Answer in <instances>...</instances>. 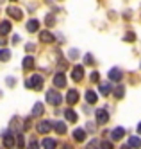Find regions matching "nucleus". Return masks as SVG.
Returning <instances> with one entry per match:
<instances>
[{"mask_svg": "<svg viewBox=\"0 0 141 149\" xmlns=\"http://www.w3.org/2000/svg\"><path fill=\"white\" fill-rule=\"evenodd\" d=\"M98 90H100V93L105 97V95H109V92H111V84H109V83H100Z\"/></svg>", "mask_w": 141, "mask_h": 149, "instance_id": "19", "label": "nucleus"}, {"mask_svg": "<svg viewBox=\"0 0 141 149\" xmlns=\"http://www.w3.org/2000/svg\"><path fill=\"white\" fill-rule=\"evenodd\" d=\"M13 43H14V45H16V43H20V36H18V34H14V36H13Z\"/></svg>", "mask_w": 141, "mask_h": 149, "instance_id": "36", "label": "nucleus"}, {"mask_svg": "<svg viewBox=\"0 0 141 149\" xmlns=\"http://www.w3.org/2000/svg\"><path fill=\"white\" fill-rule=\"evenodd\" d=\"M72 79H73L75 83H79V81L84 79V68H82L80 65H75V67L72 68Z\"/></svg>", "mask_w": 141, "mask_h": 149, "instance_id": "3", "label": "nucleus"}, {"mask_svg": "<svg viewBox=\"0 0 141 149\" xmlns=\"http://www.w3.org/2000/svg\"><path fill=\"white\" fill-rule=\"evenodd\" d=\"M111 136H113V140H122V138L125 136V130L123 127H114V130L111 131Z\"/></svg>", "mask_w": 141, "mask_h": 149, "instance_id": "14", "label": "nucleus"}, {"mask_svg": "<svg viewBox=\"0 0 141 149\" xmlns=\"http://www.w3.org/2000/svg\"><path fill=\"white\" fill-rule=\"evenodd\" d=\"M11 2H16V0H11Z\"/></svg>", "mask_w": 141, "mask_h": 149, "instance_id": "42", "label": "nucleus"}, {"mask_svg": "<svg viewBox=\"0 0 141 149\" xmlns=\"http://www.w3.org/2000/svg\"><path fill=\"white\" fill-rule=\"evenodd\" d=\"M11 33V22H7V20H4V22H0V36H6Z\"/></svg>", "mask_w": 141, "mask_h": 149, "instance_id": "15", "label": "nucleus"}, {"mask_svg": "<svg viewBox=\"0 0 141 149\" xmlns=\"http://www.w3.org/2000/svg\"><path fill=\"white\" fill-rule=\"evenodd\" d=\"M25 86L27 88H32V90H43V77L39 76V74H34L32 77H29L27 81H25Z\"/></svg>", "mask_w": 141, "mask_h": 149, "instance_id": "1", "label": "nucleus"}, {"mask_svg": "<svg viewBox=\"0 0 141 149\" xmlns=\"http://www.w3.org/2000/svg\"><path fill=\"white\" fill-rule=\"evenodd\" d=\"M41 113H43V104H41V102H36L34 108H32V115H34V117H39Z\"/></svg>", "mask_w": 141, "mask_h": 149, "instance_id": "24", "label": "nucleus"}, {"mask_svg": "<svg viewBox=\"0 0 141 149\" xmlns=\"http://www.w3.org/2000/svg\"><path fill=\"white\" fill-rule=\"evenodd\" d=\"M25 49L30 52V50H34V45H32V43H27V47H25Z\"/></svg>", "mask_w": 141, "mask_h": 149, "instance_id": "37", "label": "nucleus"}, {"mask_svg": "<svg viewBox=\"0 0 141 149\" xmlns=\"http://www.w3.org/2000/svg\"><path fill=\"white\" fill-rule=\"evenodd\" d=\"M21 67H23V70H30L32 67H34V59H32L30 56H27L23 59V63H21Z\"/></svg>", "mask_w": 141, "mask_h": 149, "instance_id": "20", "label": "nucleus"}, {"mask_svg": "<svg viewBox=\"0 0 141 149\" xmlns=\"http://www.w3.org/2000/svg\"><path fill=\"white\" fill-rule=\"evenodd\" d=\"M64 117H66V120H68V122H77V113H75L72 108L64 110Z\"/></svg>", "mask_w": 141, "mask_h": 149, "instance_id": "16", "label": "nucleus"}, {"mask_svg": "<svg viewBox=\"0 0 141 149\" xmlns=\"http://www.w3.org/2000/svg\"><path fill=\"white\" fill-rule=\"evenodd\" d=\"M122 77H123V72H122L120 68H111V70H109V79H111V81L120 83Z\"/></svg>", "mask_w": 141, "mask_h": 149, "instance_id": "9", "label": "nucleus"}, {"mask_svg": "<svg viewBox=\"0 0 141 149\" xmlns=\"http://www.w3.org/2000/svg\"><path fill=\"white\" fill-rule=\"evenodd\" d=\"M61 149H73V147H72V146H70V144H64V146H63V147H61Z\"/></svg>", "mask_w": 141, "mask_h": 149, "instance_id": "39", "label": "nucleus"}, {"mask_svg": "<svg viewBox=\"0 0 141 149\" xmlns=\"http://www.w3.org/2000/svg\"><path fill=\"white\" fill-rule=\"evenodd\" d=\"M27 149H39V146H38L36 140H30V144L27 146Z\"/></svg>", "mask_w": 141, "mask_h": 149, "instance_id": "33", "label": "nucleus"}, {"mask_svg": "<svg viewBox=\"0 0 141 149\" xmlns=\"http://www.w3.org/2000/svg\"><path fill=\"white\" fill-rule=\"evenodd\" d=\"M39 40L43 41V43H52L56 38H54V34L50 33V31H41V33H39Z\"/></svg>", "mask_w": 141, "mask_h": 149, "instance_id": "11", "label": "nucleus"}, {"mask_svg": "<svg viewBox=\"0 0 141 149\" xmlns=\"http://www.w3.org/2000/svg\"><path fill=\"white\" fill-rule=\"evenodd\" d=\"M98 147H100V142H98V140H89L88 149H98Z\"/></svg>", "mask_w": 141, "mask_h": 149, "instance_id": "28", "label": "nucleus"}, {"mask_svg": "<svg viewBox=\"0 0 141 149\" xmlns=\"http://www.w3.org/2000/svg\"><path fill=\"white\" fill-rule=\"evenodd\" d=\"M79 101V92L77 90H68V93H66V102L68 104H75Z\"/></svg>", "mask_w": 141, "mask_h": 149, "instance_id": "13", "label": "nucleus"}, {"mask_svg": "<svg viewBox=\"0 0 141 149\" xmlns=\"http://www.w3.org/2000/svg\"><path fill=\"white\" fill-rule=\"evenodd\" d=\"M129 146L134 147V149H139V147H141V140H139V136H131V138H129Z\"/></svg>", "mask_w": 141, "mask_h": 149, "instance_id": "23", "label": "nucleus"}, {"mask_svg": "<svg viewBox=\"0 0 141 149\" xmlns=\"http://www.w3.org/2000/svg\"><path fill=\"white\" fill-rule=\"evenodd\" d=\"M96 99H98V97H96V93H95L93 90H88V92H86V101H88L89 104H95Z\"/></svg>", "mask_w": 141, "mask_h": 149, "instance_id": "21", "label": "nucleus"}, {"mask_svg": "<svg viewBox=\"0 0 141 149\" xmlns=\"http://www.w3.org/2000/svg\"><path fill=\"white\" fill-rule=\"evenodd\" d=\"M41 147L43 149H56L57 147V140H56V138L47 136V138H43V140H41Z\"/></svg>", "mask_w": 141, "mask_h": 149, "instance_id": "7", "label": "nucleus"}, {"mask_svg": "<svg viewBox=\"0 0 141 149\" xmlns=\"http://www.w3.org/2000/svg\"><path fill=\"white\" fill-rule=\"evenodd\" d=\"M84 61L88 63V65H93V56H91V54H86V56H84Z\"/></svg>", "mask_w": 141, "mask_h": 149, "instance_id": "34", "label": "nucleus"}, {"mask_svg": "<svg viewBox=\"0 0 141 149\" xmlns=\"http://www.w3.org/2000/svg\"><path fill=\"white\" fill-rule=\"evenodd\" d=\"M16 144H18V147H20V149H23V147H25V136L21 135V133L16 136Z\"/></svg>", "mask_w": 141, "mask_h": 149, "instance_id": "26", "label": "nucleus"}, {"mask_svg": "<svg viewBox=\"0 0 141 149\" xmlns=\"http://www.w3.org/2000/svg\"><path fill=\"white\" fill-rule=\"evenodd\" d=\"M120 149H132V147H131V146H122Z\"/></svg>", "mask_w": 141, "mask_h": 149, "instance_id": "41", "label": "nucleus"}, {"mask_svg": "<svg viewBox=\"0 0 141 149\" xmlns=\"http://www.w3.org/2000/svg\"><path fill=\"white\" fill-rule=\"evenodd\" d=\"M7 15H9L11 18H14V20H21V16H23L21 9L16 7V6H9V7H7Z\"/></svg>", "mask_w": 141, "mask_h": 149, "instance_id": "6", "label": "nucleus"}, {"mask_svg": "<svg viewBox=\"0 0 141 149\" xmlns=\"http://www.w3.org/2000/svg\"><path fill=\"white\" fill-rule=\"evenodd\" d=\"M47 101H48V104H52V106H59V104L63 102V95H61L56 88H50V90H47Z\"/></svg>", "mask_w": 141, "mask_h": 149, "instance_id": "2", "label": "nucleus"}, {"mask_svg": "<svg viewBox=\"0 0 141 149\" xmlns=\"http://www.w3.org/2000/svg\"><path fill=\"white\" fill-rule=\"evenodd\" d=\"M11 59V52L7 49H0V61H9Z\"/></svg>", "mask_w": 141, "mask_h": 149, "instance_id": "25", "label": "nucleus"}, {"mask_svg": "<svg viewBox=\"0 0 141 149\" xmlns=\"http://www.w3.org/2000/svg\"><path fill=\"white\" fill-rule=\"evenodd\" d=\"M123 95H125V88H123V84H118V86L114 88V97H116V99H123Z\"/></svg>", "mask_w": 141, "mask_h": 149, "instance_id": "22", "label": "nucleus"}, {"mask_svg": "<svg viewBox=\"0 0 141 149\" xmlns=\"http://www.w3.org/2000/svg\"><path fill=\"white\" fill-rule=\"evenodd\" d=\"M138 133H139V135H141V122H139V124H138Z\"/></svg>", "mask_w": 141, "mask_h": 149, "instance_id": "40", "label": "nucleus"}, {"mask_svg": "<svg viewBox=\"0 0 141 149\" xmlns=\"http://www.w3.org/2000/svg\"><path fill=\"white\" fill-rule=\"evenodd\" d=\"M54 86H56V88H64V86H66V77H64L63 72H59V74L54 76Z\"/></svg>", "mask_w": 141, "mask_h": 149, "instance_id": "5", "label": "nucleus"}, {"mask_svg": "<svg viewBox=\"0 0 141 149\" xmlns=\"http://www.w3.org/2000/svg\"><path fill=\"white\" fill-rule=\"evenodd\" d=\"M100 149H114V147H113V142L111 140H102L100 142Z\"/></svg>", "mask_w": 141, "mask_h": 149, "instance_id": "27", "label": "nucleus"}, {"mask_svg": "<svg viewBox=\"0 0 141 149\" xmlns=\"http://www.w3.org/2000/svg\"><path fill=\"white\" fill-rule=\"evenodd\" d=\"M95 113H96V122L98 124L104 126L107 120H109V113H107V110H96Z\"/></svg>", "mask_w": 141, "mask_h": 149, "instance_id": "8", "label": "nucleus"}, {"mask_svg": "<svg viewBox=\"0 0 141 149\" xmlns=\"http://www.w3.org/2000/svg\"><path fill=\"white\" fill-rule=\"evenodd\" d=\"M134 40H136V34H134V33H127V34H125V41H131V43H132Z\"/></svg>", "mask_w": 141, "mask_h": 149, "instance_id": "30", "label": "nucleus"}, {"mask_svg": "<svg viewBox=\"0 0 141 149\" xmlns=\"http://www.w3.org/2000/svg\"><path fill=\"white\" fill-rule=\"evenodd\" d=\"M57 65H59V72H63L64 68H66V67H68V63H66V59H63V58H61V61L57 63Z\"/></svg>", "mask_w": 141, "mask_h": 149, "instance_id": "29", "label": "nucleus"}, {"mask_svg": "<svg viewBox=\"0 0 141 149\" xmlns=\"http://www.w3.org/2000/svg\"><path fill=\"white\" fill-rule=\"evenodd\" d=\"M70 58H77V50H70Z\"/></svg>", "mask_w": 141, "mask_h": 149, "instance_id": "38", "label": "nucleus"}, {"mask_svg": "<svg viewBox=\"0 0 141 149\" xmlns=\"http://www.w3.org/2000/svg\"><path fill=\"white\" fill-rule=\"evenodd\" d=\"M38 29H39V22H38V20H29V22H27V31H29V33H36Z\"/></svg>", "mask_w": 141, "mask_h": 149, "instance_id": "17", "label": "nucleus"}, {"mask_svg": "<svg viewBox=\"0 0 141 149\" xmlns=\"http://www.w3.org/2000/svg\"><path fill=\"white\" fill-rule=\"evenodd\" d=\"M2 138H4V146H6L7 149H11V147L14 146V136L11 135V131H4Z\"/></svg>", "mask_w": 141, "mask_h": 149, "instance_id": "10", "label": "nucleus"}, {"mask_svg": "<svg viewBox=\"0 0 141 149\" xmlns=\"http://www.w3.org/2000/svg\"><path fill=\"white\" fill-rule=\"evenodd\" d=\"M52 126H54V124H52L50 120H47V119H45V120H39V122H38V126H36V130H38V133H41V135H45V133H48V131L52 130Z\"/></svg>", "mask_w": 141, "mask_h": 149, "instance_id": "4", "label": "nucleus"}, {"mask_svg": "<svg viewBox=\"0 0 141 149\" xmlns=\"http://www.w3.org/2000/svg\"><path fill=\"white\" fill-rule=\"evenodd\" d=\"M30 127V119H25V124H23V130H29Z\"/></svg>", "mask_w": 141, "mask_h": 149, "instance_id": "35", "label": "nucleus"}, {"mask_svg": "<svg viewBox=\"0 0 141 149\" xmlns=\"http://www.w3.org/2000/svg\"><path fill=\"white\" fill-rule=\"evenodd\" d=\"M45 24H47V25H54V16H52V15H47Z\"/></svg>", "mask_w": 141, "mask_h": 149, "instance_id": "32", "label": "nucleus"}, {"mask_svg": "<svg viewBox=\"0 0 141 149\" xmlns=\"http://www.w3.org/2000/svg\"><path fill=\"white\" fill-rule=\"evenodd\" d=\"M72 136H73V140H77V142H84L86 140V131L80 130V127H77V130H73Z\"/></svg>", "mask_w": 141, "mask_h": 149, "instance_id": "12", "label": "nucleus"}, {"mask_svg": "<svg viewBox=\"0 0 141 149\" xmlns=\"http://www.w3.org/2000/svg\"><path fill=\"white\" fill-rule=\"evenodd\" d=\"M54 130H56L59 135H64V133H66V124L61 122V120H57L56 124H54Z\"/></svg>", "mask_w": 141, "mask_h": 149, "instance_id": "18", "label": "nucleus"}, {"mask_svg": "<svg viewBox=\"0 0 141 149\" xmlns=\"http://www.w3.org/2000/svg\"><path fill=\"white\" fill-rule=\"evenodd\" d=\"M89 79H91L93 83H98V79H100V76H98V72H93L91 76H89Z\"/></svg>", "mask_w": 141, "mask_h": 149, "instance_id": "31", "label": "nucleus"}]
</instances>
